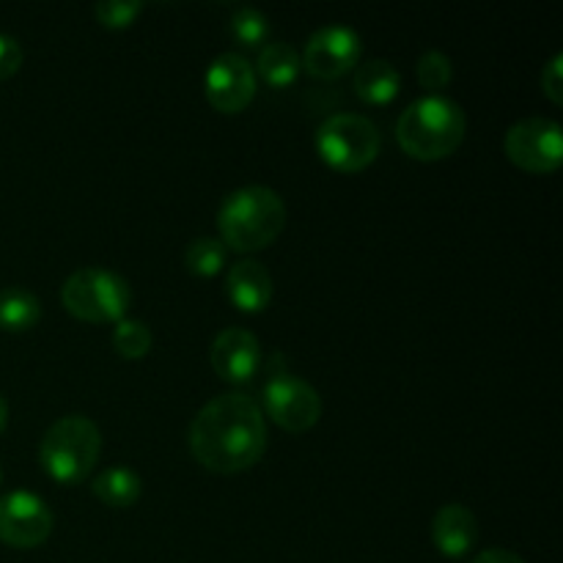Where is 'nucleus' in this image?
Returning <instances> with one entry per match:
<instances>
[{
    "label": "nucleus",
    "instance_id": "2",
    "mask_svg": "<svg viewBox=\"0 0 563 563\" xmlns=\"http://www.w3.org/2000/svg\"><path fill=\"white\" fill-rule=\"evenodd\" d=\"M286 225L284 198L264 185H247L229 192L218 209V240L236 253L269 247Z\"/></svg>",
    "mask_w": 563,
    "mask_h": 563
},
{
    "label": "nucleus",
    "instance_id": "13",
    "mask_svg": "<svg viewBox=\"0 0 563 563\" xmlns=\"http://www.w3.org/2000/svg\"><path fill=\"white\" fill-rule=\"evenodd\" d=\"M432 542L445 559H462L478 542V520L467 506H440L432 520Z\"/></svg>",
    "mask_w": 563,
    "mask_h": 563
},
{
    "label": "nucleus",
    "instance_id": "21",
    "mask_svg": "<svg viewBox=\"0 0 563 563\" xmlns=\"http://www.w3.org/2000/svg\"><path fill=\"white\" fill-rule=\"evenodd\" d=\"M113 350L124 361H141V357H146L148 350H152V330H148V324L126 317L121 322H115Z\"/></svg>",
    "mask_w": 563,
    "mask_h": 563
},
{
    "label": "nucleus",
    "instance_id": "12",
    "mask_svg": "<svg viewBox=\"0 0 563 563\" xmlns=\"http://www.w3.org/2000/svg\"><path fill=\"white\" fill-rule=\"evenodd\" d=\"M209 363L223 383L242 385L256 377L262 366V344L245 328H225L214 335Z\"/></svg>",
    "mask_w": 563,
    "mask_h": 563
},
{
    "label": "nucleus",
    "instance_id": "22",
    "mask_svg": "<svg viewBox=\"0 0 563 563\" xmlns=\"http://www.w3.org/2000/svg\"><path fill=\"white\" fill-rule=\"evenodd\" d=\"M416 75H418V82H421V88L438 93L443 91V88L451 82V77H454V64H451L449 55L440 53V49H427V53L418 58Z\"/></svg>",
    "mask_w": 563,
    "mask_h": 563
},
{
    "label": "nucleus",
    "instance_id": "11",
    "mask_svg": "<svg viewBox=\"0 0 563 563\" xmlns=\"http://www.w3.org/2000/svg\"><path fill=\"white\" fill-rule=\"evenodd\" d=\"M207 99L220 113H242L256 97V69L240 53H223L209 64L203 77Z\"/></svg>",
    "mask_w": 563,
    "mask_h": 563
},
{
    "label": "nucleus",
    "instance_id": "8",
    "mask_svg": "<svg viewBox=\"0 0 563 563\" xmlns=\"http://www.w3.org/2000/svg\"><path fill=\"white\" fill-rule=\"evenodd\" d=\"M506 157L528 174H553L563 163V132L553 119H522L506 132Z\"/></svg>",
    "mask_w": 563,
    "mask_h": 563
},
{
    "label": "nucleus",
    "instance_id": "6",
    "mask_svg": "<svg viewBox=\"0 0 563 563\" xmlns=\"http://www.w3.org/2000/svg\"><path fill=\"white\" fill-rule=\"evenodd\" d=\"M383 137L377 124L366 115L335 113L317 130V152L324 163L341 174H361L377 159Z\"/></svg>",
    "mask_w": 563,
    "mask_h": 563
},
{
    "label": "nucleus",
    "instance_id": "18",
    "mask_svg": "<svg viewBox=\"0 0 563 563\" xmlns=\"http://www.w3.org/2000/svg\"><path fill=\"white\" fill-rule=\"evenodd\" d=\"M93 495L110 509H130L137 504L143 493V482L130 467H108L102 476L93 478Z\"/></svg>",
    "mask_w": 563,
    "mask_h": 563
},
{
    "label": "nucleus",
    "instance_id": "7",
    "mask_svg": "<svg viewBox=\"0 0 563 563\" xmlns=\"http://www.w3.org/2000/svg\"><path fill=\"white\" fill-rule=\"evenodd\" d=\"M262 412L286 432H308L322 418V396L311 383L291 374H273L262 388Z\"/></svg>",
    "mask_w": 563,
    "mask_h": 563
},
{
    "label": "nucleus",
    "instance_id": "9",
    "mask_svg": "<svg viewBox=\"0 0 563 563\" xmlns=\"http://www.w3.org/2000/svg\"><path fill=\"white\" fill-rule=\"evenodd\" d=\"M53 522L49 506L27 489H16L0 498V542L9 548H38L53 533Z\"/></svg>",
    "mask_w": 563,
    "mask_h": 563
},
{
    "label": "nucleus",
    "instance_id": "3",
    "mask_svg": "<svg viewBox=\"0 0 563 563\" xmlns=\"http://www.w3.org/2000/svg\"><path fill=\"white\" fill-rule=\"evenodd\" d=\"M465 110L449 97L429 93L416 99L396 121V141L401 152L421 163L445 159L465 141Z\"/></svg>",
    "mask_w": 563,
    "mask_h": 563
},
{
    "label": "nucleus",
    "instance_id": "5",
    "mask_svg": "<svg viewBox=\"0 0 563 563\" xmlns=\"http://www.w3.org/2000/svg\"><path fill=\"white\" fill-rule=\"evenodd\" d=\"M64 308L88 324L121 322L130 308V284L119 273L99 267H82L66 278L60 289Z\"/></svg>",
    "mask_w": 563,
    "mask_h": 563
},
{
    "label": "nucleus",
    "instance_id": "10",
    "mask_svg": "<svg viewBox=\"0 0 563 563\" xmlns=\"http://www.w3.org/2000/svg\"><path fill=\"white\" fill-rule=\"evenodd\" d=\"M363 44L350 25H324L308 38L302 69L319 80H339L352 66L361 64Z\"/></svg>",
    "mask_w": 563,
    "mask_h": 563
},
{
    "label": "nucleus",
    "instance_id": "24",
    "mask_svg": "<svg viewBox=\"0 0 563 563\" xmlns=\"http://www.w3.org/2000/svg\"><path fill=\"white\" fill-rule=\"evenodd\" d=\"M542 91L553 104H563V55L555 53L542 69Z\"/></svg>",
    "mask_w": 563,
    "mask_h": 563
},
{
    "label": "nucleus",
    "instance_id": "1",
    "mask_svg": "<svg viewBox=\"0 0 563 563\" xmlns=\"http://www.w3.org/2000/svg\"><path fill=\"white\" fill-rule=\"evenodd\" d=\"M190 454L212 473H242L256 465L267 449V423L256 399L223 394L207 401L187 432Z\"/></svg>",
    "mask_w": 563,
    "mask_h": 563
},
{
    "label": "nucleus",
    "instance_id": "25",
    "mask_svg": "<svg viewBox=\"0 0 563 563\" xmlns=\"http://www.w3.org/2000/svg\"><path fill=\"white\" fill-rule=\"evenodd\" d=\"M22 66V47L14 36L0 33V80H9L20 71Z\"/></svg>",
    "mask_w": 563,
    "mask_h": 563
},
{
    "label": "nucleus",
    "instance_id": "15",
    "mask_svg": "<svg viewBox=\"0 0 563 563\" xmlns=\"http://www.w3.org/2000/svg\"><path fill=\"white\" fill-rule=\"evenodd\" d=\"M401 91V75L394 64L383 58L366 60L355 71V93L366 104H390Z\"/></svg>",
    "mask_w": 563,
    "mask_h": 563
},
{
    "label": "nucleus",
    "instance_id": "14",
    "mask_svg": "<svg viewBox=\"0 0 563 563\" xmlns=\"http://www.w3.org/2000/svg\"><path fill=\"white\" fill-rule=\"evenodd\" d=\"M225 291L242 313H262L273 300V275L262 262L242 258L231 264L225 275Z\"/></svg>",
    "mask_w": 563,
    "mask_h": 563
},
{
    "label": "nucleus",
    "instance_id": "16",
    "mask_svg": "<svg viewBox=\"0 0 563 563\" xmlns=\"http://www.w3.org/2000/svg\"><path fill=\"white\" fill-rule=\"evenodd\" d=\"M256 69L269 88H289L300 77V53L289 42H267L258 49Z\"/></svg>",
    "mask_w": 563,
    "mask_h": 563
},
{
    "label": "nucleus",
    "instance_id": "23",
    "mask_svg": "<svg viewBox=\"0 0 563 563\" xmlns=\"http://www.w3.org/2000/svg\"><path fill=\"white\" fill-rule=\"evenodd\" d=\"M141 11L143 3H137V0H104V3H99L93 9V14H97L99 25L121 31V27H130Z\"/></svg>",
    "mask_w": 563,
    "mask_h": 563
},
{
    "label": "nucleus",
    "instance_id": "19",
    "mask_svg": "<svg viewBox=\"0 0 563 563\" xmlns=\"http://www.w3.org/2000/svg\"><path fill=\"white\" fill-rule=\"evenodd\" d=\"M225 258H229V247L218 236H198L185 251L187 269L198 278H214L225 267Z\"/></svg>",
    "mask_w": 563,
    "mask_h": 563
},
{
    "label": "nucleus",
    "instance_id": "4",
    "mask_svg": "<svg viewBox=\"0 0 563 563\" xmlns=\"http://www.w3.org/2000/svg\"><path fill=\"white\" fill-rule=\"evenodd\" d=\"M102 454V432L97 423L86 416L58 418L44 432L38 445V462L53 482L80 484L91 476Z\"/></svg>",
    "mask_w": 563,
    "mask_h": 563
},
{
    "label": "nucleus",
    "instance_id": "17",
    "mask_svg": "<svg viewBox=\"0 0 563 563\" xmlns=\"http://www.w3.org/2000/svg\"><path fill=\"white\" fill-rule=\"evenodd\" d=\"M42 319V302L33 291L22 286H5L0 289V330L5 333H25L36 328Z\"/></svg>",
    "mask_w": 563,
    "mask_h": 563
},
{
    "label": "nucleus",
    "instance_id": "28",
    "mask_svg": "<svg viewBox=\"0 0 563 563\" xmlns=\"http://www.w3.org/2000/svg\"><path fill=\"white\" fill-rule=\"evenodd\" d=\"M0 478H3V473H0Z\"/></svg>",
    "mask_w": 563,
    "mask_h": 563
},
{
    "label": "nucleus",
    "instance_id": "27",
    "mask_svg": "<svg viewBox=\"0 0 563 563\" xmlns=\"http://www.w3.org/2000/svg\"><path fill=\"white\" fill-rule=\"evenodd\" d=\"M5 421H9V405H5V399L0 396V432L5 429Z\"/></svg>",
    "mask_w": 563,
    "mask_h": 563
},
{
    "label": "nucleus",
    "instance_id": "20",
    "mask_svg": "<svg viewBox=\"0 0 563 563\" xmlns=\"http://www.w3.org/2000/svg\"><path fill=\"white\" fill-rule=\"evenodd\" d=\"M231 36L247 49H262L269 42V20L253 5H240L231 14Z\"/></svg>",
    "mask_w": 563,
    "mask_h": 563
},
{
    "label": "nucleus",
    "instance_id": "26",
    "mask_svg": "<svg viewBox=\"0 0 563 563\" xmlns=\"http://www.w3.org/2000/svg\"><path fill=\"white\" fill-rule=\"evenodd\" d=\"M471 563H526V561H522L517 553H511V550L493 548V550H484V553H478Z\"/></svg>",
    "mask_w": 563,
    "mask_h": 563
}]
</instances>
